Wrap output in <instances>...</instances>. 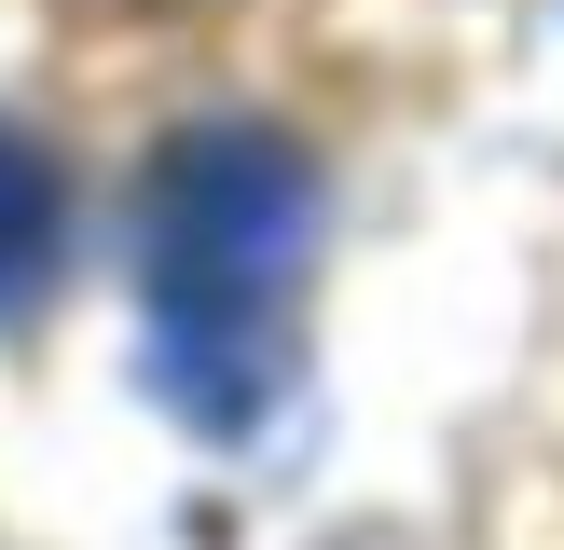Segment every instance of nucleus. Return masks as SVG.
Wrapping results in <instances>:
<instances>
[{
	"label": "nucleus",
	"instance_id": "1",
	"mask_svg": "<svg viewBox=\"0 0 564 550\" xmlns=\"http://www.w3.org/2000/svg\"><path fill=\"white\" fill-rule=\"evenodd\" d=\"M138 289H152V399L193 440H262L303 372V289H317V165L303 138L180 124L138 179Z\"/></svg>",
	"mask_w": 564,
	"mask_h": 550
},
{
	"label": "nucleus",
	"instance_id": "2",
	"mask_svg": "<svg viewBox=\"0 0 564 550\" xmlns=\"http://www.w3.org/2000/svg\"><path fill=\"white\" fill-rule=\"evenodd\" d=\"M55 248H69V179L28 124H0V330L55 289Z\"/></svg>",
	"mask_w": 564,
	"mask_h": 550
}]
</instances>
